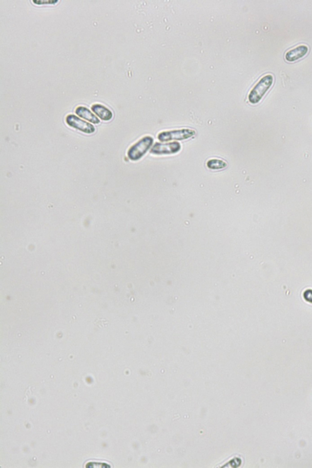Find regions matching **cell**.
I'll return each instance as SVG.
<instances>
[{
	"mask_svg": "<svg viewBox=\"0 0 312 468\" xmlns=\"http://www.w3.org/2000/svg\"><path fill=\"white\" fill-rule=\"evenodd\" d=\"M153 138L151 136H146L142 138L138 142L130 148L127 152V156L131 161H136L146 155L153 145Z\"/></svg>",
	"mask_w": 312,
	"mask_h": 468,
	"instance_id": "7a4b0ae2",
	"label": "cell"
},
{
	"mask_svg": "<svg viewBox=\"0 0 312 468\" xmlns=\"http://www.w3.org/2000/svg\"><path fill=\"white\" fill-rule=\"evenodd\" d=\"M92 111L101 119L104 121H109L113 117V114L109 109L104 107V105L101 104H94L92 105Z\"/></svg>",
	"mask_w": 312,
	"mask_h": 468,
	"instance_id": "52a82bcc",
	"label": "cell"
},
{
	"mask_svg": "<svg viewBox=\"0 0 312 468\" xmlns=\"http://www.w3.org/2000/svg\"><path fill=\"white\" fill-rule=\"evenodd\" d=\"M196 134L195 130L190 129L170 130L160 133L158 139L161 142H169L171 140H183L190 139Z\"/></svg>",
	"mask_w": 312,
	"mask_h": 468,
	"instance_id": "3957f363",
	"label": "cell"
},
{
	"mask_svg": "<svg viewBox=\"0 0 312 468\" xmlns=\"http://www.w3.org/2000/svg\"><path fill=\"white\" fill-rule=\"evenodd\" d=\"M273 81V76L271 74L265 75L260 79L259 82L250 90V94L248 95L249 102L253 105L259 103L260 101L264 97L265 93L271 87Z\"/></svg>",
	"mask_w": 312,
	"mask_h": 468,
	"instance_id": "6da1fadb",
	"label": "cell"
},
{
	"mask_svg": "<svg viewBox=\"0 0 312 468\" xmlns=\"http://www.w3.org/2000/svg\"><path fill=\"white\" fill-rule=\"evenodd\" d=\"M66 123L68 126L77 129L85 134H92L95 132V128L93 125L81 119L75 115L69 114L66 117Z\"/></svg>",
	"mask_w": 312,
	"mask_h": 468,
	"instance_id": "277c9868",
	"label": "cell"
},
{
	"mask_svg": "<svg viewBox=\"0 0 312 468\" xmlns=\"http://www.w3.org/2000/svg\"><path fill=\"white\" fill-rule=\"evenodd\" d=\"M58 1V0H33V3L37 5H52Z\"/></svg>",
	"mask_w": 312,
	"mask_h": 468,
	"instance_id": "30bf717a",
	"label": "cell"
},
{
	"mask_svg": "<svg viewBox=\"0 0 312 468\" xmlns=\"http://www.w3.org/2000/svg\"><path fill=\"white\" fill-rule=\"evenodd\" d=\"M181 144L179 142H173L162 144L156 143L152 148L151 154L154 155H168L174 154L180 151Z\"/></svg>",
	"mask_w": 312,
	"mask_h": 468,
	"instance_id": "5b68a950",
	"label": "cell"
},
{
	"mask_svg": "<svg viewBox=\"0 0 312 468\" xmlns=\"http://www.w3.org/2000/svg\"><path fill=\"white\" fill-rule=\"evenodd\" d=\"M76 114L79 117H82L83 119L87 120V121L92 123L93 124H100V120L96 116L93 112H91L87 108L84 107H78L75 110Z\"/></svg>",
	"mask_w": 312,
	"mask_h": 468,
	"instance_id": "ba28073f",
	"label": "cell"
},
{
	"mask_svg": "<svg viewBox=\"0 0 312 468\" xmlns=\"http://www.w3.org/2000/svg\"><path fill=\"white\" fill-rule=\"evenodd\" d=\"M207 166L208 169L212 171H221L228 167V163L222 159L213 158L208 160L207 162Z\"/></svg>",
	"mask_w": 312,
	"mask_h": 468,
	"instance_id": "9c48e42d",
	"label": "cell"
},
{
	"mask_svg": "<svg viewBox=\"0 0 312 468\" xmlns=\"http://www.w3.org/2000/svg\"><path fill=\"white\" fill-rule=\"evenodd\" d=\"M309 51L308 46L306 45H300L296 48L287 51L285 55V58L288 62H294L299 59L304 57Z\"/></svg>",
	"mask_w": 312,
	"mask_h": 468,
	"instance_id": "8992f818",
	"label": "cell"
}]
</instances>
